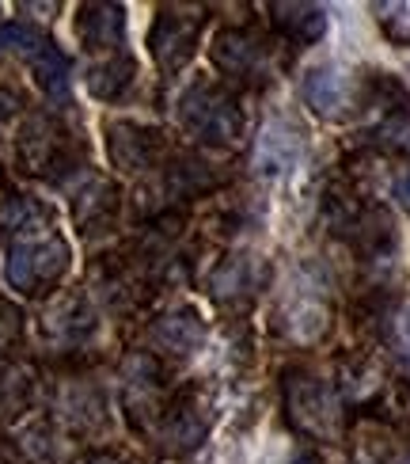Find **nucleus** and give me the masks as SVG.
Masks as SVG:
<instances>
[{
	"label": "nucleus",
	"instance_id": "1",
	"mask_svg": "<svg viewBox=\"0 0 410 464\" xmlns=\"http://www.w3.org/2000/svg\"><path fill=\"white\" fill-rule=\"evenodd\" d=\"M179 126L202 145H232L243 133V111L224 84L198 81L179 95Z\"/></svg>",
	"mask_w": 410,
	"mask_h": 464
},
{
	"label": "nucleus",
	"instance_id": "2",
	"mask_svg": "<svg viewBox=\"0 0 410 464\" xmlns=\"http://www.w3.org/2000/svg\"><path fill=\"white\" fill-rule=\"evenodd\" d=\"M285 411H289L292 427H297L300 434H308V438H316V441L335 438L338 422H342L338 392L330 389L327 381L311 377L304 370H292L285 377Z\"/></svg>",
	"mask_w": 410,
	"mask_h": 464
},
{
	"label": "nucleus",
	"instance_id": "3",
	"mask_svg": "<svg viewBox=\"0 0 410 464\" xmlns=\"http://www.w3.org/2000/svg\"><path fill=\"white\" fill-rule=\"evenodd\" d=\"M69 270V247L62 237H19L8 247L5 278L19 294H38L43 285H53Z\"/></svg>",
	"mask_w": 410,
	"mask_h": 464
},
{
	"label": "nucleus",
	"instance_id": "4",
	"mask_svg": "<svg viewBox=\"0 0 410 464\" xmlns=\"http://www.w3.org/2000/svg\"><path fill=\"white\" fill-rule=\"evenodd\" d=\"M209 57L224 76L243 84H262L270 76L273 50L255 27H221L209 43Z\"/></svg>",
	"mask_w": 410,
	"mask_h": 464
},
{
	"label": "nucleus",
	"instance_id": "5",
	"mask_svg": "<svg viewBox=\"0 0 410 464\" xmlns=\"http://www.w3.org/2000/svg\"><path fill=\"white\" fill-rule=\"evenodd\" d=\"M198 38H202V15H190L183 8H160L148 31V53L160 65V72H175L194 57Z\"/></svg>",
	"mask_w": 410,
	"mask_h": 464
},
{
	"label": "nucleus",
	"instance_id": "6",
	"mask_svg": "<svg viewBox=\"0 0 410 464\" xmlns=\"http://www.w3.org/2000/svg\"><path fill=\"white\" fill-rule=\"evenodd\" d=\"M107 149H110L114 168L148 171L164 157V138H160V130L141 126V122H107Z\"/></svg>",
	"mask_w": 410,
	"mask_h": 464
},
{
	"label": "nucleus",
	"instance_id": "7",
	"mask_svg": "<svg viewBox=\"0 0 410 464\" xmlns=\"http://www.w3.org/2000/svg\"><path fill=\"white\" fill-rule=\"evenodd\" d=\"M300 95L304 103L319 114V119H346L349 111V81L346 72L335 69V65H316L304 72V84H300Z\"/></svg>",
	"mask_w": 410,
	"mask_h": 464
},
{
	"label": "nucleus",
	"instance_id": "8",
	"mask_svg": "<svg viewBox=\"0 0 410 464\" xmlns=\"http://www.w3.org/2000/svg\"><path fill=\"white\" fill-rule=\"evenodd\" d=\"M262 263L255 256H228L217 270H213V301L221 304H247L262 289Z\"/></svg>",
	"mask_w": 410,
	"mask_h": 464
},
{
	"label": "nucleus",
	"instance_id": "9",
	"mask_svg": "<svg viewBox=\"0 0 410 464\" xmlns=\"http://www.w3.org/2000/svg\"><path fill=\"white\" fill-rule=\"evenodd\" d=\"M270 19H273V31L292 46H311L327 34V12L319 5H304V0L270 5Z\"/></svg>",
	"mask_w": 410,
	"mask_h": 464
},
{
	"label": "nucleus",
	"instance_id": "10",
	"mask_svg": "<svg viewBox=\"0 0 410 464\" xmlns=\"http://www.w3.org/2000/svg\"><path fill=\"white\" fill-rule=\"evenodd\" d=\"M76 34L88 50H110L122 53V38H126V8L122 5H84L81 19H76Z\"/></svg>",
	"mask_w": 410,
	"mask_h": 464
},
{
	"label": "nucleus",
	"instance_id": "11",
	"mask_svg": "<svg viewBox=\"0 0 410 464\" xmlns=\"http://www.w3.org/2000/svg\"><path fill=\"white\" fill-rule=\"evenodd\" d=\"M160 438H164V453L186 457L205 441V419L198 415V408H190V403H175V408L164 415Z\"/></svg>",
	"mask_w": 410,
	"mask_h": 464
},
{
	"label": "nucleus",
	"instance_id": "12",
	"mask_svg": "<svg viewBox=\"0 0 410 464\" xmlns=\"http://www.w3.org/2000/svg\"><path fill=\"white\" fill-rule=\"evenodd\" d=\"M152 339H156V346H164L171 354H190V351H198V343L205 339V327L194 308H179V313H167L156 320Z\"/></svg>",
	"mask_w": 410,
	"mask_h": 464
},
{
	"label": "nucleus",
	"instance_id": "13",
	"mask_svg": "<svg viewBox=\"0 0 410 464\" xmlns=\"http://www.w3.org/2000/svg\"><path fill=\"white\" fill-rule=\"evenodd\" d=\"M133 76H137L133 57L114 53L110 62L95 65V69L88 72V88H91V95H100V100L114 103V100H122V95L133 88Z\"/></svg>",
	"mask_w": 410,
	"mask_h": 464
},
{
	"label": "nucleus",
	"instance_id": "14",
	"mask_svg": "<svg viewBox=\"0 0 410 464\" xmlns=\"http://www.w3.org/2000/svg\"><path fill=\"white\" fill-rule=\"evenodd\" d=\"M297 149H300V133L285 126V122H270L262 130V138H259V171H281L292 164V157H297Z\"/></svg>",
	"mask_w": 410,
	"mask_h": 464
},
{
	"label": "nucleus",
	"instance_id": "15",
	"mask_svg": "<svg viewBox=\"0 0 410 464\" xmlns=\"http://www.w3.org/2000/svg\"><path fill=\"white\" fill-rule=\"evenodd\" d=\"M34 81L43 84L46 95H65L69 92V57L57 50V43H50L38 57H31Z\"/></svg>",
	"mask_w": 410,
	"mask_h": 464
},
{
	"label": "nucleus",
	"instance_id": "16",
	"mask_svg": "<svg viewBox=\"0 0 410 464\" xmlns=\"http://www.w3.org/2000/svg\"><path fill=\"white\" fill-rule=\"evenodd\" d=\"M373 141L396 157L410 160V107H399V111H387V119L377 126Z\"/></svg>",
	"mask_w": 410,
	"mask_h": 464
},
{
	"label": "nucleus",
	"instance_id": "17",
	"mask_svg": "<svg viewBox=\"0 0 410 464\" xmlns=\"http://www.w3.org/2000/svg\"><path fill=\"white\" fill-rule=\"evenodd\" d=\"M50 43H53V38H50L43 27H34V24H5V27H0V46L24 53L27 62L43 53Z\"/></svg>",
	"mask_w": 410,
	"mask_h": 464
},
{
	"label": "nucleus",
	"instance_id": "18",
	"mask_svg": "<svg viewBox=\"0 0 410 464\" xmlns=\"http://www.w3.org/2000/svg\"><path fill=\"white\" fill-rule=\"evenodd\" d=\"M114 206H119V195H110V187H95V195H88V202L76 206V221L84 228H95L100 221H107L114 214Z\"/></svg>",
	"mask_w": 410,
	"mask_h": 464
},
{
	"label": "nucleus",
	"instance_id": "19",
	"mask_svg": "<svg viewBox=\"0 0 410 464\" xmlns=\"http://www.w3.org/2000/svg\"><path fill=\"white\" fill-rule=\"evenodd\" d=\"M377 12H380V24H384V31L396 38V43H410V15H406V5H377Z\"/></svg>",
	"mask_w": 410,
	"mask_h": 464
},
{
	"label": "nucleus",
	"instance_id": "20",
	"mask_svg": "<svg viewBox=\"0 0 410 464\" xmlns=\"http://www.w3.org/2000/svg\"><path fill=\"white\" fill-rule=\"evenodd\" d=\"M15 107H19V100H15V92H8V88H0V119H12V114H15Z\"/></svg>",
	"mask_w": 410,
	"mask_h": 464
},
{
	"label": "nucleus",
	"instance_id": "21",
	"mask_svg": "<svg viewBox=\"0 0 410 464\" xmlns=\"http://www.w3.org/2000/svg\"><path fill=\"white\" fill-rule=\"evenodd\" d=\"M396 198H399V202L410 209V171H403V176L396 179Z\"/></svg>",
	"mask_w": 410,
	"mask_h": 464
},
{
	"label": "nucleus",
	"instance_id": "22",
	"mask_svg": "<svg viewBox=\"0 0 410 464\" xmlns=\"http://www.w3.org/2000/svg\"><path fill=\"white\" fill-rule=\"evenodd\" d=\"M292 464H323L316 453H297V457H292Z\"/></svg>",
	"mask_w": 410,
	"mask_h": 464
},
{
	"label": "nucleus",
	"instance_id": "23",
	"mask_svg": "<svg viewBox=\"0 0 410 464\" xmlns=\"http://www.w3.org/2000/svg\"><path fill=\"white\" fill-rule=\"evenodd\" d=\"M406 464H410V457H406Z\"/></svg>",
	"mask_w": 410,
	"mask_h": 464
}]
</instances>
